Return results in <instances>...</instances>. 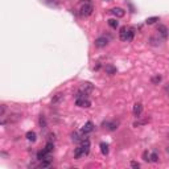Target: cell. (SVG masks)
<instances>
[{"label":"cell","mask_w":169,"mask_h":169,"mask_svg":"<svg viewBox=\"0 0 169 169\" xmlns=\"http://www.w3.org/2000/svg\"><path fill=\"white\" fill-rule=\"evenodd\" d=\"M90 152V140L89 139H83L81 141V145L77 147L74 151V157L75 159H81L82 156L89 155Z\"/></svg>","instance_id":"cell-1"},{"label":"cell","mask_w":169,"mask_h":169,"mask_svg":"<svg viewBox=\"0 0 169 169\" xmlns=\"http://www.w3.org/2000/svg\"><path fill=\"white\" fill-rule=\"evenodd\" d=\"M135 36V32L132 28H127V27H123L120 28V32H119V38L122 41H132Z\"/></svg>","instance_id":"cell-2"},{"label":"cell","mask_w":169,"mask_h":169,"mask_svg":"<svg viewBox=\"0 0 169 169\" xmlns=\"http://www.w3.org/2000/svg\"><path fill=\"white\" fill-rule=\"evenodd\" d=\"M93 91V85L90 82H82L81 86H79V90L77 93L75 98H79V97H87L89 94Z\"/></svg>","instance_id":"cell-3"},{"label":"cell","mask_w":169,"mask_h":169,"mask_svg":"<svg viewBox=\"0 0 169 169\" xmlns=\"http://www.w3.org/2000/svg\"><path fill=\"white\" fill-rule=\"evenodd\" d=\"M93 11H94V5L91 4L90 0H87V1H85L83 5L81 7V16H85V17L90 16V15L93 13Z\"/></svg>","instance_id":"cell-4"},{"label":"cell","mask_w":169,"mask_h":169,"mask_svg":"<svg viewBox=\"0 0 169 169\" xmlns=\"http://www.w3.org/2000/svg\"><path fill=\"white\" fill-rule=\"evenodd\" d=\"M75 104L78 107H82V108H89L91 106V102L87 99V97H79L75 98Z\"/></svg>","instance_id":"cell-5"},{"label":"cell","mask_w":169,"mask_h":169,"mask_svg":"<svg viewBox=\"0 0 169 169\" xmlns=\"http://www.w3.org/2000/svg\"><path fill=\"white\" fill-rule=\"evenodd\" d=\"M94 44L97 48H104V46H107V44H108V38H107L106 36H100V37H98L95 40Z\"/></svg>","instance_id":"cell-6"},{"label":"cell","mask_w":169,"mask_h":169,"mask_svg":"<svg viewBox=\"0 0 169 169\" xmlns=\"http://www.w3.org/2000/svg\"><path fill=\"white\" fill-rule=\"evenodd\" d=\"M141 112H143V104H141V103H135L134 110H132L134 116H135V118H139V116L141 115Z\"/></svg>","instance_id":"cell-7"},{"label":"cell","mask_w":169,"mask_h":169,"mask_svg":"<svg viewBox=\"0 0 169 169\" xmlns=\"http://www.w3.org/2000/svg\"><path fill=\"white\" fill-rule=\"evenodd\" d=\"M94 130V124H93V122H87L86 124L83 125V128L81 130V134L82 135H87V134H90L91 131Z\"/></svg>","instance_id":"cell-8"},{"label":"cell","mask_w":169,"mask_h":169,"mask_svg":"<svg viewBox=\"0 0 169 169\" xmlns=\"http://www.w3.org/2000/svg\"><path fill=\"white\" fill-rule=\"evenodd\" d=\"M157 32H159V35L161 36L162 40H165L168 37V28L165 25H162V24H160V25L157 27Z\"/></svg>","instance_id":"cell-9"},{"label":"cell","mask_w":169,"mask_h":169,"mask_svg":"<svg viewBox=\"0 0 169 169\" xmlns=\"http://www.w3.org/2000/svg\"><path fill=\"white\" fill-rule=\"evenodd\" d=\"M48 159H50V152H48L45 148L37 153V160H40V161H42V160H48Z\"/></svg>","instance_id":"cell-10"},{"label":"cell","mask_w":169,"mask_h":169,"mask_svg":"<svg viewBox=\"0 0 169 169\" xmlns=\"http://www.w3.org/2000/svg\"><path fill=\"white\" fill-rule=\"evenodd\" d=\"M103 125H104V127H106L108 131H115L116 128H118V125H119V122H116V120L106 122V123H103Z\"/></svg>","instance_id":"cell-11"},{"label":"cell","mask_w":169,"mask_h":169,"mask_svg":"<svg viewBox=\"0 0 169 169\" xmlns=\"http://www.w3.org/2000/svg\"><path fill=\"white\" fill-rule=\"evenodd\" d=\"M111 13L114 15V16H116L118 19H120V17H123L125 15V11L122 10V8H112L111 10Z\"/></svg>","instance_id":"cell-12"},{"label":"cell","mask_w":169,"mask_h":169,"mask_svg":"<svg viewBox=\"0 0 169 169\" xmlns=\"http://www.w3.org/2000/svg\"><path fill=\"white\" fill-rule=\"evenodd\" d=\"M106 73L107 74H110V75H112V74H115L116 73V67L115 66H112V65H106Z\"/></svg>","instance_id":"cell-13"},{"label":"cell","mask_w":169,"mask_h":169,"mask_svg":"<svg viewBox=\"0 0 169 169\" xmlns=\"http://www.w3.org/2000/svg\"><path fill=\"white\" fill-rule=\"evenodd\" d=\"M108 144H106V143H100V152H102V155H108Z\"/></svg>","instance_id":"cell-14"},{"label":"cell","mask_w":169,"mask_h":169,"mask_svg":"<svg viewBox=\"0 0 169 169\" xmlns=\"http://www.w3.org/2000/svg\"><path fill=\"white\" fill-rule=\"evenodd\" d=\"M25 137L28 139L29 141H36V132H33V131H28L25 134Z\"/></svg>","instance_id":"cell-15"},{"label":"cell","mask_w":169,"mask_h":169,"mask_svg":"<svg viewBox=\"0 0 169 169\" xmlns=\"http://www.w3.org/2000/svg\"><path fill=\"white\" fill-rule=\"evenodd\" d=\"M52 167V160L48 159V160H42L41 162H40V168H49Z\"/></svg>","instance_id":"cell-16"},{"label":"cell","mask_w":169,"mask_h":169,"mask_svg":"<svg viewBox=\"0 0 169 169\" xmlns=\"http://www.w3.org/2000/svg\"><path fill=\"white\" fill-rule=\"evenodd\" d=\"M159 20H160L159 16H153V17H148V19L145 20V23L148 24V25H152V24H155L156 21H159Z\"/></svg>","instance_id":"cell-17"},{"label":"cell","mask_w":169,"mask_h":169,"mask_svg":"<svg viewBox=\"0 0 169 169\" xmlns=\"http://www.w3.org/2000/svg\"><path fill=\"white\" fill-rule=\"evenodd\" d=\"M108 25L111 27V28H118V27H119V21L115 20V19H110L108 20Z\"/></svg>","instance_id":"cell-18"},{"label":"cell","mask_w":169,"mask_h":169,"mask_svg":"<svg viewBox=\"0 0 169 169\" xmlns=\"http://www.w3.org/2000/svg\"><path fill=\"white\" fill-rule=\"evenodd\" d=\"M45 149H46L48 151V152H53V149H54V144L53 143H52V141H48V143H46V145H45Z\"/></svg>","instance_id":"cell-19"},{"label":"cell","mask_w":169,"mask_h":169,"mask_svg":"<svg viewBox=\"0 0 169 169\" xmlns=\"http://www.w3.org/2000/svg\"><path fill=\"white\" fill-rule=\"evenodd\" d=\"M40 125H41V128H45L46 127V119H45V116H40Z\"/></svg>","instance_id":"cell-20"},{"label":"cell","mask_w":169,"mask_h":169,"mask_svg":"<svg viewBox=\"0 0 169 169\" xmlns=\"http://www.w3.org/2000/svg\"><path fill=\"white\" fill-rule=\"evenodd\" d=\"M151 161H153V162H157V161H159V155H157V152L151 153Z\"/></svg>","instance_id":"cell-21"},{"label":"cell","mask_w":169,"mask_h":169,"mask_svg":"<svg viewBox=\"0 0 169 169\" xmlns=\"http://www.w3.org/2000/svg\"><path fill=\"white\" fill-rule=\"evenodd\" d=\"M72 140H73V141H79V140H81V137H79V134H78V132H74V134H72Z\"/></svg>","instance_id":"cell-22"},{"label":"cell","mask_w":169,"mask_h":169,"mask_svg":"<svg viewBox=\"0 0 169 169\" xmlns=\"http://www.w3.org/2000/svg\"><path fill=\"white\" fill-rule=\"evenodd\" d=\"M143 160H144V161H151V155L147 152V151L143 153Z\"/></svg>","instance_id":"cell-23"},{"label":"cell","mask_w":169,"mask_h":169,"mask_svg":"<svg viewBox=\"0 0 169 169\" xmlns=\"http://www.w3.org/2000/svg\"><path fill=\"white\" fill-rule=\"evenodd\" d=\"M151 81H152V83H159V82L161 81V77H160V75H156V77H153Z\"/></svg>","instance_id":"cell-24"},{"label":"cell","mask_w":169,"mask_h":169,"mask_svg":"<svg viewBox=\"0 0 169 169\" xmlns=\"http://www.w3.org/2000/svg\"><path fill=\"white\" fill-rule=\"evenodd\" d=\"M63 98V94H57L56 95V98L53 99V103H56V102H58V100H61Z\"/></svg>","instance_id":"cell-25"},{"label":"cell","mask_w":169,"mask_h":169,"mask_svg":"<svg viewBox=\"0 0 169 169\" xmlns=\"http://www.w3.org/2000/svg\"><path fill=\"white\" fill-rule=\"evenodd\" d=\"M131 167L137 169V168H140V164H139V162H136V161H132V162H131Z\"/></svg>","instance_id":"cell-26"},{"label":"cell","mask_w":169,"mask_h":169,"mask_svg":"<svg viewBox=\"0 0 169 169\" xmlns=\"http://www.w3.org/2000/svg\"><path fill=\"white\" fill-rule=\"evenodd\" d=\"M5 114V104H1V111H0V116H4Z\"/></svg>","instance_id":"cell-27"}]
</instances>
